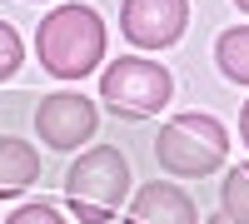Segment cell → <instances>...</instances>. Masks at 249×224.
I'll return each instance as SVG.
<instances>
[{"instance_id": "obj_1", "label": "cell", "mask_w": 249, "mask_h": 224, "mask_svg": "<svg viewBox=\"0 0 249 224\" xmlns=\"http://www.w3.org/2000/svg\"><path fill=\"white\" fill-rule=\"evenodd\" d=\"M35 55L55 80H80L105 60V20L90 5H60L40 20Z\"/></svg>"}, {"instance_id": "obj_2", "label": "cell", "mask_w": 249, "mask_h": 224, "mask_svg": "<svg viewBox=\"0 0 249 224\" xmlns=\"http://www.w3.org/2000/svg\"><path fill=\"white\" fill-rule=\"evenodd\" d=\"M130 194V159L115 145H95L65 170V199L80 224H105Z\"/></svg>"}, {"instance_id": "obj_3", "label": "cell", "mask_w": 249, "mask_h": 224, "mask_svg": "<svg viewBox=\"0 0 249 224\" xmlns=\"http://www.w3.org/2000/svg\"><path fill=\"white\" fill-rule=\"evenodd\" d=\"M155 159H160V170H170L179 179H204L230 159V130L199 110L175 115L155 139Z\"/></svg>"}, {"instance_id": "obj_4", "label": "cell", "mask_w": 249, "mask_h": 224, "mask_svg": "<svg viewBox=\"0 0 249 224\" xmlns=\"http://www.w3.org/2000/svg\"><path fill=\"white\" fill-rule=\"evenodd\" d=\"M100 95H105V105L124 120H144L155 115L160 105H170L175 95V80L164 65L155 60H140V55H120L115 65L100 75Z\"/></svg>"}, {"instance_id": "obj_5", "label": "cell", "mask_w": 249, "mask_h": 224, "mask_svg": "<svg viewBox=\"0 0 249 224\" xmlns=\"http://www.w3.org/2000/svg\"><path fill=\"white\" fill-rule=\"evenodd\" d=\"M184 25H190V0H124L120 5V30L140 50L175 45Z\"/></svg>"}, {"instance_id": "obj_6", "label": "cell", "mask_w": 249, "mask_h": 224, "mask_svg": "<svg viewBox=\"0 0 249 224\" xmlns=\"http://www.w3.org/2000/svg\"><path fill=\"white\" fill-rule=\"evenodd\" d=\"M35 125H40V139H45L50 150H80V145L100 130V115H95V105H90L85 95L55 90V95L40 100Z\"/></svg>"}, {"instance_id": "obj_7", "label": "cell", "mask_w": 249, "mask_h": 224, "mask_svg": "<svg viewBox=\"0 0 249 224\" xmlns=\"http://www.w3.org/2000/svg\"><path fill=\"white\" fill-rule=\"evenodd\" d=\"M124 224H199V214H195V199L179 185L155 179V185H144L135 194V205L124 209Z\"/></svg>"}, {"instance_id": "obj_8", "label": "cell", "mask_w": 249, "mask_h": 224, "mask_svg": "<svg viewBox=\"0 0 249 224\" xmlns=\"http://www.w3.org/2000/svg\"><path fill=\"white\" fill-rule=\"evenodd\" d=\"M40 179V155L15 135H0V199H10L20 190H30Z\"/></svg>"}, {"instance_id": "obj_9", "label": "cell", "mask_w": 249, "mask_h": 224, "mask_svg": "<svg viewBox=\"0 0 249 224\" xmlns=\"http://www.w3.org/2000/svg\"><path fill=\"white\" fill-rule=\"evenodd\" d=\"M214 60H219V70L230 75L234 85H249V25L224 30L219 45H214Z\"/></svg>"}, {"instance_id": "obj_10", "label": "cell", "mask_w": 249, "mask_h": 224, "mask_svg": "<svg viewBox=\"0 0 249 224\" xmlns=\"http://www.w3.org/2000/svg\"><path fill=\"white\" fill-rule=\"evenodd\" d=\"M224 219H234V224H249V165L230 170V179H224Z\"/></svg>"}, {"instance_id": "obj_11", "label": "cell", "mask_w": 249, "mask_h": 224, "mask_svg": "<svg viewBox=\"0 0 249 224\" xmlns=\"http://www.w3.org/2000/svg\"><path fill=\"white\" fill-rule=\"evenodd\" d=\"M20 60H25L20 35H15V25H5V20H0V80H10V75L20 70Z\"/></svg>"}, {"instance_id": "obj_12", "label": "cell", "mask_w": 249, "mask_h": 224, "mask_svg": "<svg viewBox=\"0 0 249 224\" xmlns=\"http://www.w3.org/2000/svg\"><path fill=\"white\" fill-rule=\"evenodd\" d=\"M5 224H65V219H60L55 205H45V199H40V205H20V209H10Z\"/></svg>"}, {"instance_id": "obj_13", "label": "cell", "mask_w": 249, "mask_h": 224, "mask_svg": "<svg viewBox=\"0 0 249 224\" xmlns=\"http://www.w3.org/2000/svg\"><path fill=\"white\" fill-rule=\"evenodd\" d=\"M239 135H244V145H249V100H244V115H239Z\"/></svg>"}, {"instance_id": "obj_14", "label": "cell", "mask_w": 249, "mask_h": 224, "mask_svg": "<svg viewBox=\"0 0 249 224\" xmlns=\"http://www.w3.org/2000/svg\"><path fill=\"white\" fill-rule=\"evenodd\" d=\"M210 224H234V219H224V214H214V219H210Z\"/></svg>"}, {"instance_id": "obj_15", "label": "cell", "mask_w": 249, "mask_h": 224, "mask_svg": "<svg viewBox=\"0 0 249 224\" xmlns=\"http://www.w3.org/2000/svg\"><path fill=\"white\" fill-rule=\"evenodd\" d=\"M234 5H239V10H244V15H249V0H234Z\"/></svg>"}]
</instances>
